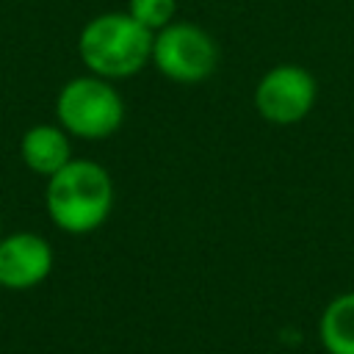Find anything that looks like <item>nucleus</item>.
<instances>
[{
  "label": "nucleus",
  "mask_w": 354,
  "mask_h": 354,
  "mask_svg": "<svg viewBox=\"0 0 354 354\" xmlns=\"http://www.w3.org/2000/svg\"><path fill=\"white\" fill-rule=\"evenodd\" d=\"M44 210L66 235L100 230L113 210V180L108 169L88 158H72L61 171L47 177Z\"/></svg>",
  "instance_id": "nucleus-1"
},
{
  "label": "nucleus",
  "mask_w": 354,
  "mask_h": 354,
  "mask_svg": "<svg viewBox=\"0 0 354 354\" xmlns=\"http://www.w3.org/2000/svg\"><path fill=\"white\" fill-rule=\"evenodd\" d=\"M155 33L136 22L127 11H105L91 17L77 33V55L83 66L105 80L138 75L152 61Z\"/></svg>",
  "instance_id": "nucleus-2"
},
{
  "label": "nucleus",
  "mask_w": 354,
  "mask_h": 354,
  "mask_svg": "<svg viewBox=\"0 0 354 354\" xmlns=\"http://www.w3.org/2000/svg\"><path fill=\"white\" fill-rule=\"evenodd\" d=\"M55 119L72 138L102 141L119 133L124 122V100L113 80L97 77L91 72L77 75L58 88Z\"/></svg>",
  "instance_id": "nucleus-3"
},
{
  "label": "nucleus",
  "mask_w": 354,
  "mask_h": 354,
  "mask_svg": "<svg viewBox=\"0 0 354 354\" xmlns=\"http://www.w3.org/2000/svg\"><path fill=\"white\" fill-rule=\"evenodd\" d=\"M149 64L171 83H202L218 66V44L205 28L174 19L155 33Z\"/></svg>",
  "instance_id": "nucleus-4"
},
{
  "label": "nucleus",
  "mask_w": 354,
  "mask_h": 354,
  "mask_svg": "<svg viewBox=\"0 0 354 354\" xmlns=\"http://www.w3.org/2000/svg\"><path fill=\"white\" fill-rule=\"evenodd\" d=\"M318 83L299 64L271 66L254 86V111L271 124H296L315 108Z\"/></svg>",
  "instance_id": "nucleus-5"
},
{
  "label": "nucleus",
  "mask_w": 354,
  "mask_h": 354,
  "mask_svg": "<svg viewBox=\"0 0 354 354\" xmlns=\"http://www.w3.org/2000/svg\"><path fill=\"white\" fill-rule=\"evenodd\" d=\"M55 266L53 246L39 232H11L0 235V288L30 290L41 285Z\"/></svg>",
  "instance_id": "nucleus-6"
},
{
  "label": "nucleus",
  "mask_w": 354,
  "mask_h": 354,
  "mask_svg": "<svg viewBox=\"0 0 354 354\" xmlns=\"http://www.w3.org/2000/svg\"><path fill=\"white\" fill-rule=\"evenodd\" d=\"M72 136L55 122V124H33L19 138V158L22 163L41 177H53L72 160Z\"/></svg>",
  "instance_id": "nucleus-7"
},
{
  "label": "nucleus",
  "mask_w": 354,
  "mask_h": 354,
  "mask_svg": "<svg viewBox=\"0 0 354 354\" xmlns=\"http://www.w3.org/2000/svg\"><path fill=\"white\" fill-rule=\"evenodd\" d=\"M318 340L326 354H354V290L337 293L318 318Z\"/></svg>",
  "instance_id": "nucleus-8"
},
{
  "label": "nucleus",
  "mask_w": 354,
  "mask_h": 354,
  "mask_svg": "<svg viewBox=\"0 0 354 354\" xmlns=\"http://www.w3.org/2000/svg\"><path fill=\"white\" fill-rule=\"evenodd\" d=\"M127 14L147 30L158 33L177 19V0H127Z\"/></svg>",
  "instance_id": "nucleus-9"
}]
</instances>
